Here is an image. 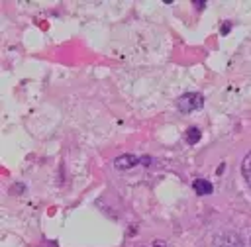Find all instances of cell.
Returning <instances> with one entry per match:
<instances>
[{
    "label": "cell",
    "instance_id": "cell-3",
    "mask_svg": "<svg viewBox=\"0 0 251 247\" xmlns=\"http://www.w3.org/2000/svg\"><path fill=\"white\" fill-rule=\"evenodd\" d=\"M192 188H194V192H196V194H200V196H208V194H212V192H214L212 182H210V180H206V178H196V180L192 182Z\"/></svg>",
    "mask_w": 251,
    "mask_h": 247
},
{
    "label": "cell",
    "instance_id": "cell-2",
    "mask_svg": "<svg viewBox=\"0 0 251 247\" xmlns=\"http://www.w3.org/2000/svg\"><path fill=\"white\" fill-rule=\"evenodd\" d=\"M149 157H135V155H120V157H116L114 159V167L118 169V171H129V169H133V167H137V165H149Z\"/></svg>",
    "mask_w": 251,
    "mask_h": 247
},
{
    "label": "cell",
    "instance_id": "cell-4",
    "mask_svg": "<svg viewBox=\"0 0 251 247\" xmlns=\"http://www.w3.org/2000/svg\"><path fill=\"white\" fill-rule=\"evenodd\" d=\"M241 174H243L247 186L251 188V151H249V153L243 157V161H241Z\"/></svg>",
    "mask_w": 251,
    "mask_h": 247
},
{
    "label": "cell",
    "instance_id": "cell-9",
    "mask_svg": "<svg viewBox=\"0 0 251 247\" xmlns=\"http://www.w3.org/2000/svg\"><path fill=\"white\" fill-rule=\"evenodd\" d=\"M249 245H251V237H249Z\"/></svg>",
    "mask_w": 251,
    "mask_h": 247
},
{
    "label": "cell",
    "instance_id": "cell-8",
    "mask_svg": "<svg viewBox=\"0 0 251 247\" xmlns=\"http://www.w3.org/2000/svg\"><path fill=\"white\" fill-rule=\"evenodd\" d=\"M194 4H196V8H198V10H202V8L206 6V2H198V0H194Z\"/></svg>",
    "mask_w": 251,
    "mask_h": 247
},
{
    "label": "cell",
    "instance_id": "cell-5",
    "mask_svg": "<svg viewBox=\"0 0 251 247\" xmlns=\"http://www.w3.org/2000/svg\"><path fill=\"white\" fill-rule=\"evenodd\" d=\"M200 137H202V131H200V127L192 125V127H188V129H186V141H188L190 145L198 143V141H200Z\"/></svg>",
    "mask_w": 251,
    "mask_h": 247
},
{
    "label": "cell",
    "instance_id": "cell-6",
    "mask_svg": "<svg viewBox=\"0 0 251 247\" xmlns=\"http://www.w3.org/2000/svg\"><path fill=\"white\" fill-rule=\"evenodd\" d=\"M220 247H243V243L239 241V237H237V235L227 233V235L224 237V241L220 243Z\"/></svg>",
    "mask_w": 251,
    "mask_h": 247
},
{
    "label": "cell",
    "instance_id": "cell-7",
    "mask_svg": "<svg viewBox=\"0 0 251 247\" xmlns=\"http://www.w3.org/2000/svg\"><path fill=\"white\" fill-rule=\"evenodd\" d=\"M229 29H231V22H226V24L222 25V29H220V31H222V35H226Z\"/></svg>",
    "mask_w": 251,
    "mask_h": 247
},
{
    "label": "cell",
    "instance_id": "cell-1",
    "mask_svg": "<svg viewBox=\"0 0 251 247\" xmlns=\"http://www.w3.org/2000/svg\"><path fill=\"white\" fill-rule=\"evenodd\" d=\"M204 106V96L200 92H184L182 96H178L176 100V108L182 114H190L194 110H200Z\"/></svg>",
    "mask_w": 251,
    "mask_h": 247
}]
</instances>
